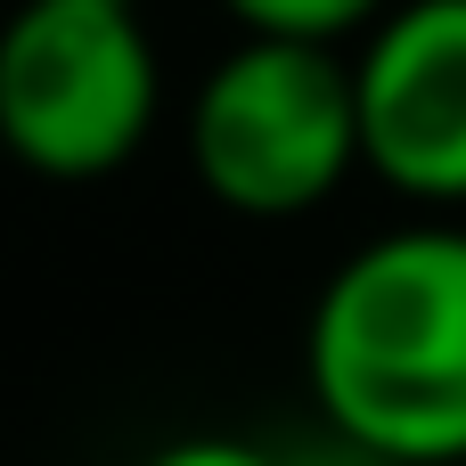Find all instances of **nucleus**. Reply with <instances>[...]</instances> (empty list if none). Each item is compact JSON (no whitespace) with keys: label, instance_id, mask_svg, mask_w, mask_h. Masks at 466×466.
I'll list each match as a JSON object with an SVG mask.
<instances>
[{"label":"nucleus","instance_id":"obj_1","mask_svg":"<svg viewBox=\"0 0 466 466\" xmlns=\"http://www.w3.org/2000/svg\"><path fill=\"white\" fill-rule=\"evenodd\" d=\"M303 385L319 434L385 466H466V221L410 213L352 246L311 319Z\"/></svg>","mask_w":466,"mask_h":466},{"label":"nucleus","instance_id":"obj_2","mask_svg":"<svg viewBox=\"0 0 466 466\" xmlns=\"http://www.w3.org/2000/svg\"><path fill=\"white\" fill-rule=\"evenodd\" d=\"M180 147H188L197 188L246 221L319 213L360 172L344 49L238 33V49H221L213 74L197 82Z\"/></svg>","mask_w":466,"mask_h":466},{"label":"nucleus","instance_id":"obj_3","mask_svg":"<svg viewBox=\"0 0 466 466\" xmlns=\"http://www.w3.org/2000/svg\"><path fill=\"white\" fill-rule=\"evenodd\" d=\"M164 106L156 33L131 0H16L0 25V147L41 180L123 172Z\"/></svg>","mask_w":466,"mask_h":466},{"label":"nucleus","instance_id":"obj_4","mask_svg":"<svg viewBox=\"0 0 466 466\" xmlns=\"http://www.w3.org/2000/svg\"><path fill=\"white\" fill-rule=\"evenodd\" d=\"M344 66L360 172L410 213H466V0H393Z\"/></svg>","mask_w":466,"mask_h":466},{"label":"nucleus","instance_id":"obj_5","mask_svg":"<svg viewBox=\"0 0 466 466\" xmlns=\"http://www.w3.org/2000/svg\"><path fill=\"white\" fill-rule=\"evenodd\" d=\"M238 33H262V41H311V49H344L360 41L393 0H221Z\"/></svg>","mask_w":466,"mask_h":466},{"label":"nucleus","instance_id":"obj_6","mask_svg":"<svg viewBox=\"0 0 466 466\" xmlns=\"http://www.w3.org/2000/svg\"><path fill=\"white\" fill-rule=\"evenodd\" d=\"M139 466H287V451H270L254 434H180V442L147 451Z\"/></svg>","mask_w":466,"mask_h":466},{"label":"nucleus","instance_id":"obj_7","mask_svg":"<svg viewBox=\"0 0 466 466\" xmlns=\"http://www.w3.org/2000/svg\"><path fill=\"white\" fill-rule=\"evenodd\" d=\"M287 466H385V459H369V451H352V442H336V434H319L311 451H287Z\"/></svg>","mask_w":466,"mask_h":466}]
</instances>
